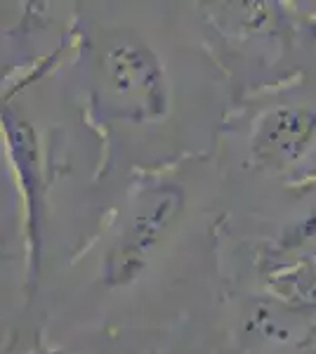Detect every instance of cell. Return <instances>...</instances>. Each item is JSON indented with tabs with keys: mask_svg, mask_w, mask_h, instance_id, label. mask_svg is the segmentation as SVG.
<instances>
[{
	"mask_svg": "<svg viewBox=\"0 0 316 354\" xmlns=\"http://www.w3.org/2000/svg\"><path fill=\"white\" fill-rule=\"evenodd\" d=\"M102 106L130 123L158 121L168 113V76L156 50L140 38L120 36L104 48L97 66Z\"/></svg>",
	"mask_w": 316,
	"mask_h": 354,
	"instance_id": "1",
	"label": "cell"
},
{
	"mask_svg": "<svg viewBox=\"0 0 316 354\" xmlns=\"http://www.w3.org/2000/svg\"><path fill=\"white\" fill-rule=\"evenodd\" d=\"M187 205V192L177 180H149L130 201L128 218L102 265L106 288H125L140 279L158 245L172 232Z\"/></svg>",
	"mask_w": 316,
	"mask_h": 354,
	"instance_id": "2",
	"label": "cell"
},
{
	"mask_svg": "<svg viewBox=\"0 0 316 354\" xmlns=\"http://www.w3.org/2000/svg\"><path fill=\"white\" fill-rule=\"evenodd\" d=\"M5 130L8 151L19 175V185L26 201V232L28 253H31V277L38 279L40 272V248H43V225H45V180L40 163V145L31 121L15 111H5L0 116Z\"/></svg>",
	"mask_w": 316,
	"mask_h": 354,
	"instance_id": "3",
	"label": "cell"
},
{
	"mask_svg": "<svg viewBox=\"0 0 316 354\" xmlns=\"http://www.w3.org/2000/svg\"><path fill=\"white\" fill-rule=\"evenodd\" d=\"M314 145V111L279 106L264 113L252 133V156L269 170H286L300 163Z\"/></svg>",
	"mask_w": 316,
	"mask_h": 354,
	"instance_id": "4",
	"label": "cell"
}]
</instances>
